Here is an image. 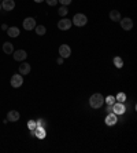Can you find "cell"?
Segmentation results:
<instances>
[{"instance_id": "cell-1", "label": "cell", "mask_w": 137, "mask_h": 153, "mask_svg": "<svg viewBox=\"0 0 137 153\" xmlns=\"http://www.w3.org/2000/svg\"><path fill=\"white\" fill-rule=\"evenodd\" d=\"M104 103V97L102 94H92L91 98H89V105H91L93 109H99V108H102V105Z\"/></svg>"}, {"instance_id": "cell-2", "label": "cell", "mask_w": 137, "mask_h": 153, "mask_svg": "<svg viewBox=\"0 0 137 153\" xmlns=\"http://www.w3.org/2000/svg\"><path fill=\"white\" fill-rule=\"evenodd\" d=\"M71 24H74L75 26H85L86 24H88V18H86V15L85 14H75L73 17V21H71Z\"/></svg>"}, {"instance_id": "cell-3", "label": "cell", "mask_w": 137, "mask_h": 153, "mask_svg": "<svg viewBox=\"0 0 137 153\" xmlns=\"http://www.w3.org/2000/svg\"><path fill=\"white\" fill-rule=\"evenodd\" d=\"M10 84L12 85L14 88H19V87L23 84V77H22V75H19V73L14 75L12 77H11V80H10Z\"/></svg>"}, {"instance_id": "cell-4", "label": "cell", "mask_w": 137, "mask_h": 153, "mask_svg": "<svg viewBox=\"0 0 137 153\" xmlns=\"http://www.w3.org/2000/svg\"><path fill=\"white\" fill-rule=\"evenodd\" d=\"M22 25H23V29L25 30H33L36 28V19L32 17H28L25 18L23 22H22Z\"/></svg>"}, {"instance_id": "cell-5", "label": "cell", "mask_w": 137, "mask_h": 153, "mask_svg": "<svg viewBox=\"0 0 137 153\" xmlns=\"http://www.w3.org/2000/svg\"><path fill=\"white\" fill-rule=\"evenodd\" d=\"M119 24L123 30H130V29L133 28V21H132L130 18H121Z\"/></svg>"}, {"instance_id": "cell-6", "label": "cell", "mask_w": 137, "mask_h": 153, "mask_svg": "<svg viewBox=\"0 0 137 153\" xmlns=\"http://www.w3.org/2000/svg\"><path fill=\"white\" fill-rule=\"evenodd\" d=\"M59 55L62 58H69L71 55V48L70 46H67V44H62L59 47Z\"/></svg>"}, {"instance_id": "cell-7", "label": "cell", "mask_w": 137, "mask_h": 153, "mask_svg": "<svg viewBox=\"0 0 137 153\" xmlns=\"http://www.w3.org/2000/svg\"><path fill=\"white\" fill-rule=\"evenodd\" d=\"M111 112L115 114H123L125 113V106H123V102H115L111 106Z\"/></svg>"}, {"instance_id": "cell-8", "label": "cell", "mask_w": 137, "mask_h": 153, "mask_svg": "<svg viewBox=\"0 0 137 153\" xmlns=\"http://www.w3.org/2000/svg\"><path fill=\"white\" fill-rule=\"evenodd\" d=\"M71 21L70 19H67V18H63V19H60L59 22H58V28L60 29V30H69V29L71 28Z\"/></svg>"}, {"instance_id": "cell-9", "label": "cell", "mask_w": 137, "mask_h": 153, "mask_svg": "<svg viewBox=\"0 0 137 153\" xmlns=\"http://www.w3.org/2000/svg\"><path fill=\"white\" fill-rule=\"evenodd\" d=\"M12 54H14V59L19 61V62H21V61H25L26 58H28V53H26L25 50H17Z\"/></svg>"}, {"instance_id": "cell-10", "label": "cell", "mask_w": 137, "mask_h": 153, "mask_svg": "<svg viewBox=\"0 0 137 153\" xmlns=\"http://www.w3.org/2000/svg\"><path fill=\"white\" fill-rule=\"evenodd\" d=\"M19 117H21V114H19V112L18 111H10L7 114V120L11 121V123H15V121L19 120Z\"/></svg>"}, {"instance_id": "cell-11", "label": "cell", "mask_w": 137, "mask_h": 153, "mask_svg": "<svg viewBox=\"0 0 137 153\" xmlns=\"http://www.w3.org/2000/svg\"><path fill=\"white\" fill-rule=\"evenodd\" d=\"M30 71H32V66H30L29 64H26V62H23V64L19 65V75H22V76L29 75Z\"/></svg>"}, {"instance_id": "cell-12", "label": "cell", "mask_w": 137, "mask_h": 153, "mask_svg": "<svg viewBox=\"0 0 137 153\" xmlns=\"http://www.w3.org/2000/svg\"><path fill=\"white\" fill-rule=\"evenodd\" d=\"M1 7H3L6 11L14 10V7H15V1H14V0H3V3H1Z\"/></svg>"}, {"instance_id": "cell-13", "label": "cell", "mask_w": 137, "mask_h": 153, "mask_svg": "<svg viewBox=\"0 0 137 153\" xmlns=\"http://www.w3.org/2000/svg\"><path fill=\"white\" fill-rule=\"evenodd\" d=\"M116 121H118V119H116V114L115 113H113V112H111V113L107 114V117H105V124H107V126H114Z\"/></svg>"}, {"instance_id": "cell-14", "label": "cell", "mask_w": 137, "mask_h": 153, "mask_svg": "<svg viewBox=\"0 0 137 153\" xmlns=\"http://www.w3.org/2000/svg\"><path fill=\"white\" fill-rule=\"evenodd\" d=\"M19 29L17 28V26H11V28L7 29V35L10 36V37H18L19 36Z\"/></svg>"}, {"instance_id": "cell-15", "label": "cell", "mask_w": 137, "mask_h": 153, "mask_svg": "<svg viewBox=\"0 0 137 153\" xmlns=\"http://www.w3.org/2000/svg\"><path fill=\"white\" fill-rule=\"evenodd\" d=\"M110 19L114 22H119L121 19V13L118 10H113V11H110Z\"/></svg>"}, {"instance_id": "cell-16", "label": "cell", "mask_w": 137, "mask_h": 153, "mask_svg": "<svg viewBox=\"0 0 137 153\" xmlns=\"http://www.w3.org/2000/svg\"><path fill=\"white\" fill-rule=\"evenodd\" d=\"M3 51L6 54H12L14 53V46H12V43H10V42H6L3 44Z\"/></svg>"}, {"instance_id": "cell-17", "label": "cell", "mask_w": 137, "mask_h": 153, "mask_svg": "<svg viewBox=\"0 0 137 153\" xmlns=\"http://www.w3.org/2000/svg\"><path fill=\"white\" fill-rule=\"evenodd\" d=\"M34 135L37 137V138H40V139L45 138V128L44 127H37L34 130Z\"/></svg>"}, {"instance_id": "cell-18", "label": "cell", "mask_w": 137, "mask_h": 153, "mask_svg": "<svg viewBox=\"0 0 137 153\" xmlns=\"http://www.w3.org/2000/svg\"><path fill=\"white\" fill-rule=\"evenodd\" d=\"M34 30H36V33H37L39 36H44L47 33V29H45V26L44 25H36Z\"/></svg>"}, {"instance_id": "cell-19", "label": "cell", "mask_w": 137, "mask_h": 153, "mask_svg": "<svg viewBox=\"0 0 137 153\" xmlns=\"http://www.w3.org/2000/svg\"><path fill=\"white\" fill-rule=\"evenodd\" d=\"M113 62H114V65H115V66H116L118 69L122 68V66H123V61H122V58H119V57H115V58H114Z\"/></svg>"}, {"instance_id": "cell-20", "label": "cell", "mask_w": 137, "mask_h": 153, "mask_svg": "<svg viewBox=\"0 0 137 153\" xmlns=\"http://www.w3.org/2000/svg\"><path fill=\"white\" fill-rule=\"evenodd\" d=\"M28 128L30 130V131H34L36 128H37V121H34V120H29V121H28Z\"/></svg>"}, {"instance_id": "cell-21", "label": "cell", "mask_w": 137, "mask_h": 153, "mask_svg": "<svg viewBox=\"0 0 137 153\" xmlns=\"http://www.w3.org/2000/svg\"><path fill=\"white\" fill-rule=\"evenodd\" d=\"M105 102H107V105L108 106H113L114 103L116 102V100H115V97H113V95H110V97H107V100H104Z\"/></svg>"}, {"instance_id": "cell-22", "label": "cell", "mask_w": 137, "mask_h": 153, "mask_svg": "<svg viewBox=\"0 0 137 153\" xmlns=\"http://www.w3.org/2000/svg\"><path fill=\"white\" fill-rule=\"evenodd\" d=\"M115 100L118 101V102H125V100H126V94H125V93H119L118 95L115 97Z\"/></svg>"}, {"instance_id": "cell-23", "label": "cell", "mask_w": 137, "mask_h": 153, "mask_svg": "<svg viewBox=\"0 0 137 153\" xmlns=\"http://www.w3.org/2000/svg\"><path fill=\"white\" fill-rule=\"evenodd\" d=\"M58 13H59V15H62V17H63V15H66L67 13H69V10H67V6H62V7L58 10Z\"/></svg>"}, {"instance_id": "cell-24", "label": "cell", "mask_w": 137, "mask_h": 153, "mask_svg": "<svg viewBox=\"0 0 137 153\" xmlns=\"http://www.w3.org/2000/svg\"><path fill=\"white\" fill-rule=\"evenodd\" d=\"M45 126H47V123H45V120H44V119L37 120V127H44V128H45Z\"/></svg>"}, {"instance_id": "cell-25", "label": "cell", "mask_w": 137, "mask_h": 153, "mask_svg": "<svg viewBox=\"0 0 137 153\" xmlns=\"http://www.w3.org/2000/svg\"><path fill=\"white\" fill-rule=\"evenodd\" d=\"M44 1H47V4L48 6H56V3H58V0H44Z\"/></svg>"}, {"instance_id": "cell-26", "label": "cell", "mask_w": 137, "mask_h": 153, "mask_svg": "<svg viewBox=\"0 0 137 153\" xmlns=\"http://www.w3.org/2000/svg\"><path fill=\"white\" fill-rule=\"evenodd\" d=\"M58 1H59L62 6H69V4L71 3V0H58Z\"/></svg>"}, {"instance_id": "cell-27", "label": "cell", "mask_w": 137, "mask_h": 153, "mask_svg": "<svg viewBox=\"0 0 137 153\" xmlns=\"http://www.w3.org/2000/svg\"><path fill=\"white\" fill-rule=\"evenodd\" d=\"M1 29H3V30H7V25H6V24H3V25H1Z\"/></svg>"}, {"instance_id": "cell-28", "label": "cell", "mask_w": 137, "mask_h": 153, "mask_svg": "<svg viewBox=\"0 0 137 153\" xmlns=\"http://www.w3.org/2000/svg\"><path fill=\"white\" fill-rule=\"evenodd\" d=\"M63 59H64V58H62V57H60L59 59H58V64H62V62H63Z\"/></svg>"}, {"instance_id": "cell-29", "label": "cell", "mask_w": 137, "mask_h": 153, "mask_svg": "<svg viewBox=\"0 0 137 153\" xmlns=\"http://www.w3.org/2000/svg\"><path fill=\"white\" fill-rule=\"evenodd\" d=\"M36 3H41V1H44V0H34Z\"/></svg>"}, {"instance_id": "cell-30", "label": "cell", "mask_w": 137, "mask_h": 153, "mask_svg": "<svg viewBox=\"0 0 137 153\" xmlns=\"http://www.w3.org/2000/svg\"><path fill=\"white\" fill-rule=\"evenodd\" d=\"M0 8H1V4H0Z\"/></svg>"}]
</instances>
